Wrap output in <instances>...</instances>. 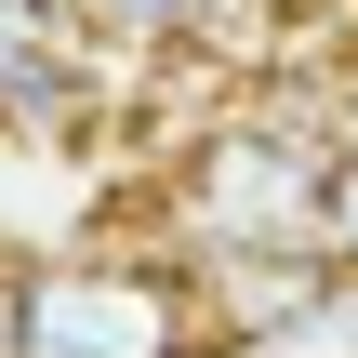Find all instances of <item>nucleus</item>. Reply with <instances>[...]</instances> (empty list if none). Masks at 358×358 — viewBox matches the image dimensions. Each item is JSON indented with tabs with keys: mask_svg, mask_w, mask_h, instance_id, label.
Returning a JSON list of instances; mask_svg holds the SVG:
<instances>
[{
	"mask_svg": "<svg viewBox=\"0 0 358 358\" xmlns=\"http://www.w3.org/2000/svg\"><path fill=\"white\" fill-rule=\"evenodd\" d=\"M199 279L186 252H27L13 279V358H199Z\"/></svg>",
	"mask_w": 358,
	"mask_h": 358,
	"instance_id": "f257e3e1",
	"label": "nucleus"
},
{
	"mask_svg": "<svg viewBox=\"0 0 358 358\" xmlns=\"http://www.w3.org/2000/svg\"><path fill=\"white\" fill-rule=\"evenodd\" d=\"M186 279H199L213 345H266L332 306V252H186Z\"/></svg>",
	"mask_w": 358,
	"mask_h": 358,
	"instance_id": "f03ea898",
	"label": "nucleus"
},
{
	"mask_svg": "<svg viewBox=\"0 0 358 358\" xmlns=\"http://www.w3.org/2000/svg\"><path fill=\"white\" fill-rule=\"evenodd\" d=\"M319 252H332V279H358V133L332 159V199H319Z\"/></svg>",
	"mask_w": 358,
	"mask_h": 358,
	"instance_id": "7ed1b4c3",
	"label": "nucleus"
},
{
	"mask_svg": "<svg viewBox=\"0 0 358 358\" xmlns=\"http://www.w3.org/2000/svg\"><path fill=\"white\" fill-rule=\"evenodd\" d=\"M13 279H27V252H0V358H13Z\"/></svg>",
	"mask_w": 358,
	"mask_h": 358,
	"instance_id": "20e7f679",
	"label": "nucleus"
}]
</instances>
